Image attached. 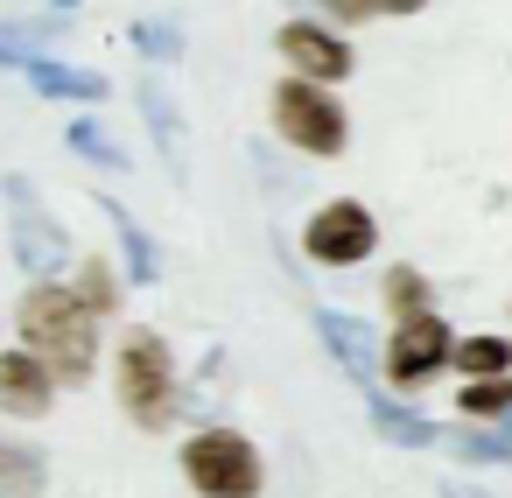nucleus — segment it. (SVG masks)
Instances as JSON below:
<instances>
[{
	"label": "nucleus",
	"mask_w": 512,
	"mask_h": 498,
	"mask_svg": "<svg viewBox=\"0 0 512 498\" xmlns=\"http://www.w3.org/2000/svg\"><path fill=\"white\" fill-rule=\"evenodd\" d=\"M22 344L64 379V386H78V379H92V365H99V316L64 288V281H36L29 295H22Z\"/></svg>",
	"instance_id": "f257e3e1"
},
{
	"label": "nucleus",
	"mask_w": 512,
	"mask_h": 498,
	"mask_svg": "<svg viewBox=\"0 0 512 498\" xmlns=\"http://www.w3.org/2000/svg\"><path fill=\"white\" fill-rule=\"evenodd\" d=\"M113 386H120V407L134 428L162 435L176 414H183V379H176V358L155 330H127L120 351H113Z\"/></svg>",
	"instance_id": "f03ea898"
},
{
	"label": "nucleus",
	"mask_w": 512,
	"mask_h": 498,
	"mask_svg": "<svg viewBox=\"0 0 512 498\" xmlns=\"http://www.w3.org/2000/svg\"><path fill=\"white\" fill-rule=\"evenodd\" d=\"M176 463H183L197 498H260L267 491V463L239 428H197L176 449Z\"/></svg>",
	"instance_id": "7ed1b4c3"
},
{
	"label": "nucleus",
	"mask_w": 512,
	"mask_h": 498,
	"mask_svg": "<svg viewBox=\"0 0 512 498\" xmlns=\"http://www.w3.org/2000/svg\"><path fill=\"white\" fill-rule=\"evenodd\" d=\"M267 113H274V134H281L288 148L316 155V162H337V155L351 148V120H344V106H337V92H330V85L288 78V85H274Z\"/></svg>",
	"instance_id": "20e7f679"
},
{
	"label": "nucleus",
	"mask_w": 512,
	"mask_h": 498,
	"mask_svg": "<svg viewBox=\"0 0 512 498\" xmlns=\"http://www.w3.org/2000/svg\"><path fill=\"white\" fill-rule=\"evenodd\" d=\"M0 190H8V204H15V218H8L15 267H22L29 281H57V274H64V260H71V232H64V225L36 204V190H29L22 176H8Z\"/></svg>",
	"instance_id": "39448f33"
},
{
	"label": "nucleus",
	"mask_w": 512,
	"mask_h": 498,
	"mask_svg": "<svg viewBox=\"0 0 512 498\" xmlns=\"http://www.w3.org/2000/svg\"><path fill=\"white\" fill-rule=\"evenodd\" d=\"M302 253H309L316 267H365V260L379 253V218H372L358 197H337V204H323V211L302 225Z\"/></svg>",
	"instance_id": "423d86ee"
},
{
	"label": "nucleus",
	"mask_w": 512,
	"mask_h": 498,
	"mask_svg": "<svg viewBox=\"0 0 512 498\" xmlns=\"http://www.w3.org/2000/svg\"><path fill=\"white\" fill-rule=\"evenodd\" d=\"M449 358H456V330L435 316V309H421V316H400L393 323V337H386V379L393 386H428L435 372H449Z\"/></svg>",
	"instance_id": "0eeeda50"
},
{
	"label": "nucleus",
	"mask_w": 512,
	"mask_h": 498,
	"mask_svg": "<svg viewBox=\"0 0 512 498\" xmlns=\"http://www.w3.org/2000/svg\"><path fill=\"white\" fill-rule=\"evenodd\" d=\"M281 57H288V71L309 78V85H344V78H351L344 36H330L323 22H288V29H281Z\"/></svg>",
	"instance_id": "6e6552de"
},
{
	"label": "nucleus",
	"mask_w": 512,
	"mask_h": 498,
	"mask_svg": "<svg viewBox=\"0 0 512 498\" xmlns=\"http://www.w3.org/2000/svg\"><path fill=\"white\" fill-rule=\"evenodd\" d=\"M316 337H323V351L358 379V386H372L379 379V365H386V344H379V330L372 323H358V316H337V309H316Z\"/></svg>",
	"instance_id": "1a4fd4ad"
},
{
	"label": "nucleus",
	"mask_w": 512,
	"mask_h": 498,
	"mask_svg": "<svg viewBox=\"0 0 512 498\" xmlns=\"http://www.w3.org/2000/svg\"><path fill=\"white\" fill-rule=\"evenodd\" d=\"M57 400V372L22 344V351H0V407L22 414V421H43Z\"/></svg>",
	"instance_id": "9d476101"
},
{
	"label": "nucleus",
	"mask_w": 512,
	"mask_h": 498,
	"mask_svg": "<svg viewBox=\"0 0 512 498\" xmlns=\"http://www.w3.org/2000/svg\"><path fill=\"white\" fill-rule=\"evenodd\" d=\"M141 120H148V134H155V148H162L169 176H176V183H190V127H183V106L169 99V85H162V78H141Z\"/></svg>",
	"instance_id": "9b49d317"
},
{
	"label": "nucleus",
	"mask_w": 512,
	"mask_h": 498,
	"mask_svg": "<svg viewBox=\"0 0 512 498\" xmlns=\"http://www.w3.org/2000/svg\"><path fill=\"white\" fill-rule=\"evenodd\" d=\"M29 85H36L43 99H71V106H99V99H106V78H99V71H85V64H57V57L29 64Z\"/></svg>",
	"instance_id": "f8f14e48"
},
{
	"label": "nucleus",
	"mask_w": 512,
	"mask_h": 498,
	"mask_svg": "<svg viewBox=\"0 0 512 498\" xmlns=\"http://www.w3.org/2000/svg\"><path fill=\"white\" fill-rule=\"evenodd\" d=\"M106 218H113L120 253H127V281H141V288H148V281H162V246L148 239V225H141L127 204H113V197H106Z\"/></svg>",
	"instance_id": "ddd939ff"
},
{
	"label": "nucleus",
	"mask_w": 512,
	"mask_h": 498,
	"mask_svg": "<svg viewBox=\"0 0 512 498\" xmlns=\"http://www.w3.org/2000/svg\"><path fill=\"white\" fill-rule=\"evenodd\" d=\"M50 456L43 442H0V498H43Z\"/></svg>",
	"instance_id": "4468645a"
},
{
	"label": "nucleus",
	"mask_w": 512,
	"mask_h": 498,
	"mask_svg": "<svg viewBox=\"0 0 512 498\" xmlns=\"http://www.w3.org/2000/svg\"><path fill=\"white\" fill-rule=\"evenodd\" d=\"M372 428H379L393 449H435V442H442V428H435L428 414H414V407H400V400H379V393H372Z\"/></svg>",
	"instance_id": "2eb2a0df"
},
{
	"label": "nucleus",
	"mask_w": 512,
	"mask_h": 498,
	"mask_svg": "<svg viewBox=\"0 0 512 498\" xmlns=\"http://www.w3.org/2000/svg\"><path fill=\"white\" fill-rule=\"evenodd\" d=\"M50 43H57V22H0V64H8V71L43 64Z\"/></svg>",
	"instance_id": "dca6fc26"
},
{
	"label": "nucleus",
	"mask_w": 512,
	"mask_h": 498,
	"mask_svg": "<svg viewBox=\"0 0 512 498\" xmlns=\"http://www.w3.org/2000/svg\"><path fill=\"white\" fill-rule=\"evenodd\" d=\"M449 365L463 379H498V372H512V337H456Z\"/></svg>",
	"instance_id": "f3484780"
},
{
	"label": "nucleus",
	"mask_w": 512,
	"mask_h": 498,
	"mask_svg": "<svg viewBox=\"0 0 512 498\" xmlns=\"http://www.w3.org/2000/svg\"><path fill=\"white\" fill-rule=\"evenodd\" d=\"M456 407H463V421H512V372H498V379H463Z\"/></svg>",
	"instance_id": "a211bd4d"
},
{
	"label": "nucleus",
	"mask_w": 512,
	"mask_h": 498,
	"mask_svg": "<svg viewBox=\"0 0 512 498\" xmlns=\"http://www.w3.org/2000/svg\"><path fill=\"white\" fill-rule=\"evenodd\" d=\"M120 281H127V274H113V260H85V267H78V288H71V295H78V302H85V309H92V316L106 323V316L120 309Z\"/></svg>",
	"instance_id": "6ab92c4d"
},
{
	"label": "nucleus",
	"mask_w": 512,
	"mask_h": 498,
	"mask_svg": "<svg viewBox=\"0 0 512 498\" xmlns=\"http://www.w3.org/2000/svg\"><path fill=\"white\" fill-rule=\"evenodd\" d=\"M463 463H512V421H491V428H470L449 442Z\"/></svg>",
	"instance_id": "aec40b11"
},
{
	"label": "nucleus",
	"mask_w": 512,
	"mask_h": 498,
	"mask_svg": "<svg viewBox=\"0 0 512 498\" xmlns=\"http://www.w3.org/2000/svg\"><path fill=\"white\" fill-rule=\"evenodd\" d=\"M134 50H141L148 64H176V57H183V22H162V15L134 22Z\"/></svg>",
	"instance_id": "412c9836"
},
{
	"label": "nucleus",
	"mask_w": 512,
	"mask_h": 498,
	"mask_svg": "<svg viewBox=\"0 0 512 498\" xmlns=\"http://www.w3.org/2000/svg\"><path fill=\"white\" fill-rule=\"evenodd\" d=\"M386 309H393V323L400 316H421L428 309V274L421 267H386Z\"/></svg>",
	"instance_id": "4be33fe9"
},
{
	"label": "nucleus",
	"mask_w": 512,
	"mask_h": 498,
	"mask_svg": "<svg viewBox=\"0 0 512 498\" xmlns=\"http://www.w3.org/2000/svg\"><path fill=\"white\" fill-rule=\"evenodd\" d=\"M71 148H78L85 162H99V169H127V148H120L99 120H71Z\"/></svg>",
	"instance_id": "5701e85b"
},
{
	"label": "nucleus",
	"mask_w": 512,
	"mask_h": 498,
	"mask_svg": "<svg viewBox=\"0 0 512 498\" xmlns=\"http://www.w3.org/2000/svg\"><path fill=\"white\" fill-rule=\"evenodd\" d=\"M323 8H330L337 22H365V15H372V0H323Z\"/></svg>",
	"instance_id": "b1692460"
},
{
	"label": "nucleus",
	"mask_w": 512,
	"mask_h": 498,
	"mask_svg": "<svg viewBox=\"0 0 512 498\" xmlns=\"http://www.w3.org/2000/svg\"><path fill=\"white\" fill-rule=\"evenodd\" d=\"M428 0H372V15H421Z\"/></svg>",
	"instance_id": "393cba45"
},
{
	"label": "nucleus",
	"mask_w": 512,
	"mask_h": 498,
	"mask_svg": "<svg viewBox=\"0 0 512 498\" xmlns=\"http://www.w3.org/2000/svg\"><path fill=\"white\" fill-rule=\"evenodd\" d=\"M50 8H57V15H71V8H78V0H50Z\"/></svg>",
	"instance_id": "a878e982"
},
{
	"label": "nucleus",
	"mask_w": 512,
	"mask_h": 498,
	"mask_svg": "<svg viewBox=\"0 0 512 498\" xmlns=\"http://www.w3.org/2000/svg\"><path fill=\"white\" fill-rule=\"evenodd\" d=\"M449 498H484V491H463V484H456V491H449Z\"/></svg>",
	"instance_id": "bb28decb"
}]
</instances>
